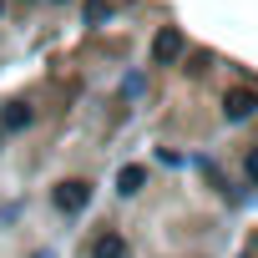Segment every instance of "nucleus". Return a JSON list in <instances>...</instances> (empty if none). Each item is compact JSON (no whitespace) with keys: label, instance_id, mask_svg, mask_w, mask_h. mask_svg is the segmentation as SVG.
<instances>
[{"label":"nucleus","instance_id":"obj_1","mask_svg":"<svg viewBox=\"0 0 258 258\" xmlns=\"http://www.w3.org/2000/svg\"><path fill=\"white\" fill-rule=\"evenodd\" d=\"M177 56H182V31H172V26L157 31V41H152V61L167 66V61H177Z\"/></svg>","mask_w":258,"mask_h":258},{"label":"nucleus","instance_id":"obj_2","mask_svg":"<svg viewBox=\"0 0 258 258\" xmlns=\"http://www.w3.org/2000/svg\"><path fill=\"white\" fill-rule=\"evenodd\" d=\"M253 106H258V91H228V101H223L228 121H243V116H253Z\"/></svg>","mask_w":258,"mask_h":258},{"label":"nucleus","instance_id":"obj_3","mask_svg":"<svg viewBox=\"0 0 258 258\" xmlns=\"http://www.w3.org/2000/svg\"><path fill=\"white\" fill-rule=\"evenodd\" d=\"M61 208H66V213H76V208H86V187H81V182H71V187H61Z\"/></svg>","mask_w":258,"mask_h":258},{"label":"nucleus","instance_id":"obj_4","mask_svg":"<svg viewBox=\"0 0 258 258\" xmlns=\"http://www.w3.org/2000/svg\"><path fill=\"white\" fill-rule=\"evenodd\" d=\"M96 258H126V243L111 233V238H101V243H96Z\"/></svg>","mask_w":258,"mask_h":258},{"label":"nucleus","instance_id":"obj_5","mask_svg":"<svg viewBox=\"0 0 258 258\" xmlns=\"http://www.w3.org/2000/svg\"><path fill=\"white\" fill-rule=\"evenodd\" d=\"M142 177H147L142 167H126V172H121L116 182H121V192H137V187H142Z\"/></svg>","mask_w":258,"mask_h":258},{"label":"nucleus","instance_id":"obj_6","mask_svg":"<svg viewBox=\"0 0 258 258\" xmlns=\"http://www.w3.org/2000/svg\"><path fill=\"white\" fill-rule=\"evenodd\" d=\"M248 177L258 182V152H248Z\"/></svg>","mask_w":258,"mask_h":258}]
</instances>
